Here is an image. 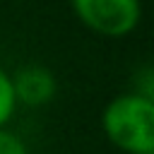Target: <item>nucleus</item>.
Here are the masks:
<instances>
[{
  "instance_id": "nucleus-5",
  "label": "nucleus",
  "mask_w": 154,
  "mask_h": 154,
  "mask_svg": "<svg viewBox=\"0 0 154 154\" xmlns=\"http://www.w3.org/2000/svg\"><path fill=\"white\" fill-rule=\"evenodd\" d=\"M0 154H29V149L17 132L0 128Z\"/></svg>"
},
{
  "instance_id": "nucleus-1",
  "label": "nucleus",
  "mask_w": 154,
  "mask_h": 154,
  "mask_svg": "<svg viewBox=\"0 0 154 154\" xmlns=\"http://www.w3.org/2000/svg\"><path fill=\"white\" fill-rule=\"evenodd\" d=\"M101 128L111 144L128 154L154 152V101L149 94H120L111 99L101 116Z\"/></svg>"
},
{
  "instance_id": "nucleus-2",
  "label": "nucleus",
  "mask_w": 154,
  "mask_h": 154,
  "mask_svg": "<svg viewBox=\"0 0 154 154\" xmlns=\"http://www.w3.org/2000/svg\"><path fill=\"white\" fill-rule=\"evenodd\" d=\"M70 7L89 31L108 38L132 34L142 19L140 0H70Z\"/></svg>"
},
{
  "instance_id": "nucleus-4",
  "label": "nucleus",
  "mask_w": 154,
  "mask_h": 154,
  "mask_svg": "<svg viewBox=\"0 0 154 154\" xmlns=\"http://www.w3.org/2000/svg\"><path fill=\"white\" fill-rule=\"evenodd\" d=\"M14 108H17V99H14V91H12V79L0 67V128H5L10 123Z\"/></svg>"
},
{
  "instance_id": "nucleus-3",
  "label": "nucleus",
  "mask_w": 154,
  "mask_h": 154,
  "mask_svg": "<svg viewBox=\"0 0 154 154\" xmlns=\"http://www.w3.org/2000/svg\"><path fill=\"white\" fill-rule=\"evenodd\" d=\"M10 79L17 103L24 106H46L48 101H53L58 91L53 72L43 65H24L14 75H10Z\"/></svg>"
}]
</instances>
